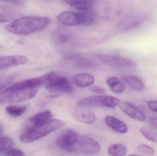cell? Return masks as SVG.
Wrapping results in <instances>:
<instances>
[{"label":"cell","mask_w":157,"mask_h":156,"mask_svg":"<svg viewBox=\"0 0 157 156\" xmlns=\"http://www.w3.org/2000/svg\"><path fill=\"white\" fill-rule=\"evenodd\" d=\"M50 22V18L46 16H23L7 24L6 28L15 34L26 35L44 30Z\"/></svg>","instance_id":"6da1fadb"},{"label":"cell","mask_w":157,"mask_h":156,"mask_svg":"<svg viewBox=\"0 0 157 156\" xmlns=\"http://www.w3.org/2000/svg\"><path fill=\"white\" fill-rule=\"evenodd\" d=\"M64 125V123L63 121L51 120L41 126H29L21 135L19 139L24 143H32L45 137Z\"/></svg>","instance_id":"7a4b0ae2"},{"label":"cell","mask_w":157,"mask_h":156,"mask_svg":"<svg viewBox=\"0 0 157 156\" xmlns=\"http://www.w3.org/2000/svg\"><path fill=\"white\" fill-rule=\"evenodd\" d=\"M40 77L43 85L51 92L70 93L72 92V87L66 77L53 71L48 72Z\"/></svg>","instance_id":"3957f363"},{"label":"cell","mask_w":157,"mask_h":156,"mask_svg":"<svg viewBox=\"0 0 157 156\" xmlns=\"http://www.w3.org/2000/svg\"><path fill=\"white\" fill-rule=\"evenodd\" d=\"M100 144L91 137L78 134L75 143L68 149V151L85 155L97 154L101 151Z\"/></svg>","instance_id":"277c9868"},{"label":"cell","mask_w":157,"mask_h":156,"mask_svg":"<svg viewBox=\"0 0 157 156\" xmlns=\"http://www.w3.org/2000/svg\"><path fill=\"white\" fill-rule=\"evenodd\" d=\"M58 21L68 26L88 25L94 22V17L90 15L76 12H63L57 16Z\"/></svg>","instance_id":"5b68a950"},{"label":"cell","mask_w":157,"mask_h":156,"mask_svg":"<svg viewBox=\"0 0 157 156\" xmlns=\"http://www.w3.org/2000/svg\"><path fill=\"white\" fill-rule=\"evenodd\" d=\"M120 100L115 97L106 95L92 96L79 100L78 105L82 107H107L113 108L118 105Z\"/></svg>","instance_id":"8992f818"},{"label":"cell","mask_w":157,"mask_h":156,"mask_svg":"<svg viewBox=\"0 0 157 156\" xmlns=\"http://www.w3.org/2000/svg\"><path fill=\"white\" fill-rule=\"evenodd\" d=\"M39 89L24 90H5L0 93V104L16 103L30 100L36 96Z\"/></svg>","instance_id":"52a82bcc"},{"label":"cell","mask_w":157,"mask_h":156,"mask_svg":"<svg viewBox=\"0 0 157 156\" xmlns=\"http://www.w3.org/2000/svg\"><path fill=\"white\" fill-rule=\"evenodd\" d=\"M99 60L107 65L123 69H133L136 67L135 61L129 59L110 55H98Z\"/></svg>","instance_id":"ba28073f"},{"label":"cell","mask_w":157,"mask_h":156,"mask_svg":"<svg viewBox=\"0 0 157 156\" xmlns=\"http://www.w3.org/2000/svg\"><path fill=\"white\" fill-rule=\"evenodd\" d=\"M119 108L130 118L139 122H144L146 120L145 114L136 106L127 102H120Z\"/></svg>","instance_id":"9c48e42d"},{"label":"cell","mask_w":157,"mask_h":156,"mask_svg":"<svg viewBox=\"0 0 157 156\" xmlns=\"http://www.w3.org/2000/svg\"><path fill=\"white\" fill-rule=\"evenodd\" d=\"M42 85H43L42 81L40 77L17 82L8 87L6 90L13 91L29 89H39Z\"/></svg>","instance_id":"30bf717a"},{"label":"cell","mask_w":157,"mask_h":156,"mask_svg":"<svg viewBox=\"0 0 157 156\" xmlns=\"http://www.w3.org/2000/svg\"><path fill=\"white\" fill-rule=\"evenodd\" d=\"M78 135L73 130H67L56 138V145L59 148L68 151V149L75 143Z\"/></svg>","instance_id":"8fae6325"},{"label":"cell","mask_w":157,"mask_h":156,"mask_svg":"<svg viewBox=\"0 0 157 156\" xmlns=\"http://www.w3.org/2000/svg\"><path fill=\"white\" fill-rule=\"evenodd\" d=\"M28 58L23 56H8L0 57V71L19 65H24Z\"/></svg>","instance_id":"7c38bea8"},{"label":"cell","mask_w":157,"mask_h":156,"mask_svg":"<svg viewBox=\"0 0 157 156\" xmlns=\"http://www.w3.org/2000/svg\"><path fill=\"white\" fill-rule=\"evenodd\" d=\"M52 116L51 111H43L30 116L29 118V122L31 124L32 126H41L51 121Z\"/></svg>","instance_id":"4fadbf2b"},{"label":"cell","mask_w":157,"mask_h":156,"mask_svg":"<svg viewBox=\"0 0 157 156\" xmlns=\"http://www.w3.org/2000/svg\"><path fill=\"white\" fill-rule=\"evenodd\" d=\"M105 122L109 127L116 132L124 134L128 132V128L125 124L115 117L111 116H106Z\"/></svg>","instance_id":"5bb4252c"},{"label":"cell","mask_w":157,"mask_h":156,"mask_svg":"<svg viewBox=\"0 0 157 156\" xmlns=\"http://www.w3.org/2000/svg\"><path fill=\"white\" fill-rule=\"evenodd\" d=\"M73 115L78 122L86 124L94 123L96 120V115L94 113L88 110H80L75 111Z\"/></svg>","instance_id":"9a60e30c"},{"label":"cell","mask_w":157,"mask_h":156,"mask_svg":"<svg viewBox=\"0 0 157 156\" xmlns=\"http://www.w3.org/2000/svg\"><path fill=\"white\" fill-rule=\"evenodd\" d=\"M122 79L130 88L137 91H143L144 89L145 85L142 79L134 75H124Z\"/></svg>","instance_id":"2e32d148"},{"label":"cell","mask_w":157,"mask_h":156,"mask_svg":"<svg viewBox=\"0 0 157 156\" xmlns=\"http://www.w3.org/2000/svg\"><path fill=\"white\" fill-rule=\"evenodd\" d=\"M75 84L80 88L89 87L94 83V77L87 73H79L74 77Z\"/></svg>","instance_id":"e0dca14e"},{"label":"cell","mask_w":157,"mask_h":156,"mask_svg":"<svg viewBox=\"0 0 157 156\" xmlns=\"http://www.w3.org/2000/svg\"><path fill=\"white\" fill-rule=\"evenodd\" d=\"M16 16V12L12 7L0 5V24L10 22Z\"/></svg>","instance_id":"ac0fdd59"},{"label":"cell","mask_w":157,"mask_h":156,"mask_svg":"<svg viewBox=\"0 0 157 156\" xmlns=\"http://www.w3.org/2000/svg\"><path fill=\"white\" fill-rule=\"evenodd\" d=\"M63 2L72 6L73 8L80 11H87L92 8L93 5V2L88 0L82 1H64Z\"/></svg>","instance_id":"d6986e66"},{"label":"cell","mask_w":157,"mask_h":156,"mask_svg":"<svg viewBox=\"0 0 157 156\" xmlns=\"http://www.w3.org/2000/svg\"><path fill=\"white\" fill-rule=\"evenodd\" d=\"M107 83L113 92L116 93H122L124 91L125 87L123 83L117 78L111 77L107 79Z\"/></svg>","instance_id":"ffe728a7"},{"label":"cell","mask_w":157,"mask_h":156,"mask_svg":"<svg viewBox=\"0 0 157 156\" xmlns=\"http://www.w3.org/2000/svg\"><path fill=\"white\" fill-rule=\"evenodd\" d=\"M27 106L11 105L6 108V111L9 115L14 118H17L23 115L26 111Z\"/></svg>","instance_id":"44dd1931"},{"label":"cell","mask_w":157,"mask_h":156,"mask_svg":"<svg viewBox=\"0 0 157 156\" xmlns=\"http://www.w3.org/2000/svg\"><path fill=\"white\" fill-rule=\"evenodd\" d=\"M108 153L111 156H124L127 153V148L121 144H115L108 148Z\"/></svg>","instance_id":"7402d4cb"},{"label":"cell","mask_w":157,"mask_h":156,"mask_svg":"<svg viewBox=\"0 0 157 156\" xmlns=\"http://www.w3.org/2000/svg\"><path fill=\"white\" fill-rule=\"evenodd\" d=\"M14 142L12 138L4 137L0 139V152H8L12 150L14 146Z\"/></svg>","instance_id":"603a6c76"},{"label":"cell","mask_w":157,"mask_h":156,"mask_svg":"<svg viewBox=\"0 0 157 156\" xmlns=\"http://www.w3.org/2000/svg\"><path fill=\"white\" fill-rule=\"evenodd\" d=\"M140 132L143 136L150 142L157 143V133L146 127L140 128Z\"/></svg>","instance_id":"cb8c5ba5"},{"label":"cell","mask_w":157,"mask_h":156,"mask_svg":"<svg viewBox=\"0 0 157 156\" xmlns=\"http://www.w3.org/2000/svg\"><path fill=\"white\" fill-rule=\"evenodd\" d=\"M14 78L9 75L0 76V90L10 86L13 82Z\"/></svg>","instance_id":"d4e9b609"},{"label":"cell","mask_w":157,"mask_h":156,"mask_svg":"<svg viewBox=\"0 0 157 156\" xmlns=\"http://www.w3.org/2000/svg\"><path fill=\"white\" fill-rule=\"evenodd\" d=\"M138 152L146 155L152 156L155 154V150L153 147L146 144H140L137 147Z\"/></svg>","instance_id":"484cf974"},{"label":"cell","mask_w":157,"mask_h":156,"mask_svg":"<svg viewBox=\"0 0 157 156\" xmlns=\"http://www.w3.org/2000/svg\"><path fill=\"white\" fill-rule=\"evenodd\" d=\"M90 90L92 92L99 94H103L106 92V90L104 88L98 86H92L90 87Z\"/></svg>","instance_id":"4316f807"},{"label":"cell","mask_w":157,"mask_h":156,"mask_svg":"<svg viewBox=\"0 0 157 156\" xmlns=\"http://www.w3.org/2000/svg\"><path fill=\"white\" fill-rule=\"evenodd\" d=\"M6 156H25V154L18 149H12L7 152Z\"/></svg>","instance_id":"83f0119b"},{"label":"cell","mask_w":157,"mask_h":156,"mask_svg":"<svg viewBox=\"0 0 157 156\" xmlns=\"http://www.w3.org/2000/svg\"><path fill=\"white\" fill-rule=\"evenodd\" d=\"M147 105L150 110L157 114V101H149Z\"/></svg>","instance_id":"f1b7e54d"},{"label":"cell","mask_w":157,"mask_h":156,"mask_svg":"<svg viewBox=\"0 0 157 156\" xmlns=\"http://www.w3.org/2000/svg\"><path fill=\"white\" fill-rule=\"evenodd\" d=\"M150 122L151 125L157 130V117H152L150 118Z\"/></svg>","instance_id":"f546056e"},{"label":"cell","mask_w":157,"mask_h":156,"mask_svg":"<svg viewBox=\"0 0 157 156\" xmlns=\"http://www.w3.org/2000/svg\"><path fill=\"white\" fill-rule=\"evenodd\" d=\"M128 156H143L142 155H140L139 154H133L130 155Z\"/></svg>","instance_id":"4dcf8cb0"},{"label":"cell","mask_w":157,"mask_h":156,"mask_svg":"<svg viewBox=\"0 0 157 156\" xmlns=\"http://www.w3.org/2000/svg\"><path fill=\"white\" fill-rule=\"evenodd\" d=\"M2 126L0 125V134H1V133L2 132Z\"/></svg>","instance_id":"1f68e13d"},{"label":"cell","mask_w":157,"mask_h":156,"mask_svg":"<svg viewBox=\"0 0 157 156\" xmlns=\"http://www.w3.org/2000/svg\"><path fill=\"white\" fill-rule=\"evenodd\" d=\"M1 46H2V45H0V48H1Z\"/></svg>","instance_id":"d6a6232c"}]
</instances>
